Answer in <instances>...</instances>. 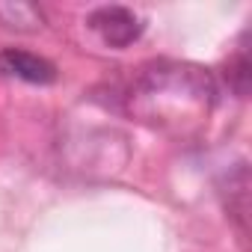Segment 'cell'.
<instances>
[{"mask_svg": "<svg viewBox=\"0 0 252 252\" xmlns=\"http://www.w3.org/2000/svg\"><path fill=\"white\" fill-rule=\"evenodd\" d=\"M89 27L104 39V45H110V48H128V45H134L140 36H143V30H146V24H143V18L134 12V9H128V6H98L92 15H89Z\"/></svg>", "mask_w": 252, "mask_h": 252, "instance_id": "1", "label": "cell"}, {"mask_svg": "<svg viewBox=\"0 0 252 252\" xmlns=\"http://www.w3.org/2000/svg\"><path fill=\"white\" fill-rule=\"evenodd\" d=\"M0 74L18 77L27 83H54L57 80V65L48 63L39 54L21 51V48H3L0 51Z\"/></svg>", "mask_w": 252, "mask_h": 252, "instance_id": "2", "label": "cell"}, {"mask_svg": "<svg viewBox=\"0 0 252 252\" xmlns=\"http://www.w3.org/2000/svg\"><path fill=\"white\" fill-rule=\"evenodd\" d=\"M0 24L21 33H33L45 24V15L33 3H0Z\"/></svg>", "mask_w": 252, "mask_h": 252, "instance_id": "3", "label": "cell"}, {"mask_svg": "<svg viewBox=\"0 0 252 252\" xmlns=\"http://www.w3.org/2000/svg\"><path fill=\"white\" fill-rule=\"evenodd\" d=\"M246 74H249V63H246V54L240 51V54H237V63H234L231 71H228V77L234 80L237 95H246Z\"/></svg>", "mask_w": 252, "mask_h": 252, "instance_id": "4", "label": "cell"}]
</instances>
